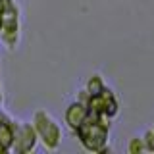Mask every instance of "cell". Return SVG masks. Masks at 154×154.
Instances as JSON below:
<instances>
[{
    "label": "cell",
    "mask_w": 154,
    "mask_h": 154,
    "mask_svg": "<svg viewBox=\"0 0 154 154\" xmlns=\"http://www.w3.org/2000/svg\"><path fill=\"white\" fill-rule=\"evenodd\" d=\"M87 108L94 116H100V118H106V119H114L119 114V100L112 89L104 87L98 94L89 96Z\"/></svg>",
    "instance_id": "3"
},
{
    "label": "cell",
    "mask_w": 154,
    "mask_h": 154,
    "mask_svg": "<svg viewBox=\"0 0 154 154\" xmlns=\"http://www.w3.org/2000/svg\"><path fill=\"white\" fill-rule=\"evenodd\" d=\"M75 133H77V137H79L85 150H89V152L110 150V119L89 112L83 125Z\"/></svg>",
    "instance_id": "1"
},
{
    "label": "cell",
    "mask_w": 154,
    "mask_h": 154,
    "mask_svg": "<svg viewBox=\"0 0 154 154\" xmlns=\"http://www.w3.org/2000/svg\"><path fill=\"white\" fill-rule=\"evenodd\" d=\"M87 116H89V108H87V104H85V102H79V100H75V102H71V104L66 108L64 119H66L67 127H69L71 131H77V129L83 125V122L87 119Z\"/></svg>",
    "instance_id": "5"
},
{
    "label": "cell",
    "mask_w": 154,
    "mask_h": 154,
    "mask_svg": "<svg viewBox=\"0 0 154 154\" xmlns=\"http://www.w3.org/2000/svg\"><path fill=\"white\" fill-rule=\"evenodd\" d=\"M150 129H152V131H154V125H152V127H150Z\"/></svg>",
    "instance_id": "9"
},
{
    "label": "cell",
    "mask_w": 154,
    "mask_h": 154,
    "mask_svg": "<svg viewBox=\"0 0 154 154\" xmlns=\"http://www.w3.org/2000/svg\"><path fill=\"white\" fill-rule=\"evenodd\" d=\"M0 104H2V87H0Z\"/></svg>",
    "instance_id": "8"
},
{
    "label": "cell",
    "mask_w": 154,
    "mask_h": 154,
    "mask_svg": "<svg viewBox=\"0 0 154 154\" xmlns=\"http://www.w3.org/2000/svg\"><path fill=\"white\" fill-rule=\"evenodd\" d=\"M38 143L37 131L29 123H16L14 125V150L16 152H31L35 150Z\"/></svg>",
    "instance_id": "4"
},
{
    "label": "cell",
    "mask_w": 154,
    "mask_h": 154,
    "mask_svg": "<svg viewBox=\"0 0 154 154\" xmlns=\"http://www.w3.org/2000/svg\"><path fill=\"white\" fill-rule=\"evenodd\" d=\"M127 152L129 154H143V152H146V146H144V141H143V135H135V137L129 139Z\"/></svg>",
    "instance_id": "7"
},
{
    "label": "cell",
    "mask_w": 154,
    "mask_h": 154,
    "mask_svg": "<svg viewBox=\"0 0 154 154\" xmlns=\"http://www.w3.org/2000/svg\"><path fill=\"white\" fill-rule=\"evenodd\" d=\"M0 123H2V118H0Z\"/></svg>",
    "instance_id": "10"
},
{
    "label": "cell",
    "mask_w": 154,
    "mask_h": 154,
    "mask_svg": "<svg viewBox=\"0 0 154 154\" xmlns=\"http://www.w3.org/2000/svg\"><path fill=\"white\" fill-rule=\"evenodd\" d=\"M33 127L37 131V137L42 141L45 148L48 150H56L62 143V129L58 122L45 110H37L33 116Z\"/></svg>",
    "instance_id": "2"
},
{
    "label": "cell",
    "mask_w": 154,
    "mask_h": 154,
    "mask_svg": "<svg viewBox=\"0 0 154 154\" xmlns=\"http://www.w3.org/2000/svg\"><path fill=\"white\" fill-rule=\"evenodd\" d=\"M106 87V83H104V79H102V75L100 73H94V75H91L89 79H87V83H85V91L89 93L91 96L93 94H98L100 91H102Z\"/></svg>",
    "instance_id": "6"
}]
</instances>
